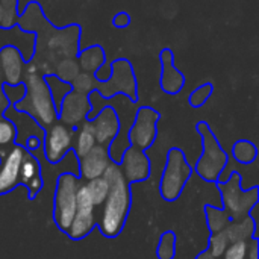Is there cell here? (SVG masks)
Instances as JSON below:
<instances>
[{
  "mask_svg": "<svg viewBox=\"0 0 259 259\" xmlns=\"http://www.w3.org/2000/svg\"><path fill=\"white\" fill-rule=\"evenodd\" d=\"M196 131L200 134L203 141V155L196 164V170L206 182H217L228 164V155L222 149L214 132L206 121H199Z\"/></svg>",
  "mask_w": 259,
  "mask_h": 259,
  "instance_id": "5b68a950",
  "label": "cell"
},
{
  "mask_svg": "<svg viewBox=\"0 0 259 259\" xmlns=\"http://www.w3.org/2000/svg\"><path fill=\"white\" fill-rule=\"evenodd\" d=\"M9 100L6 99L5 93H3V79H2V74H0V117L6 112V109L9 108Z\"/></svg>",
  "mask_w": 259,
  "mask_h": 259,
  "instance_id": "d590c367",
  "label": "cell"
},
{
  "mask_svg": "<svg viewBox=\"0 0 259 259\" xmlns=\"http://www.w3.org/2000/svg\"><path fill=\"white\" fill-rule=\"evenodd\" d=\"M87 190H88V194L94 203V206H102L108 193H109V184L108 181L105 179V176H100V178H96V179H91L88 181V184H85Z\"/></svg>",
  "mask_w": 259,
  "mask_h": 259,
  "instance_id": "cb8c5ba5",
  "label": "cell"
},
{
  "mask_svg": "<svg viewBox=\"0 0 259 259\" xmlns=\"http://www.w3.org/2000/svg\"><path fill=\"white\" fill-rule=\"evenodd\" d=\"M196 259H217V258H214V256L211 255V252H209V250H205V252H202V253H200V255H199Z\"/></svg>",
  "mask_w": 259,
  "mask_h": 259,
  "instance_id": "74e56055",
  "label": "cell"
},
{
  "mask_svg": "<svg viewBox=\"0 0 259 259\" xmlns=\"http://www.w3.org/2000/svg\"><path fill=\"white\" fill-rule=\"evenodd\" d=\"M205 212H206L208 226H209L212 235L217 234V232H220L222 229H225L228 226V223L231 222L229 215L223 209H219V208H214V206L206 205L205 206Z\"/></svg>",
  "mask_w": 259,
  "mask_h": 259,
  "instance_id": "83f0119b",
  "label": "cell"
},
{
  "mask_svg": "<svg viewBox=\"0 0 259 259\" xmlns=\"http://www.w3.org/2000/svg\"><path fill=\"white\" fill-rule=\"evenodd\" d=\"M193 173L191 165L187 162L181 149L173 147L168 150L167 164L164 168V175L161 178V196L167 202H175L184 191L185 184L188 182Z\"/></svg>",
  "mask_w": 259,
  "mask_h": 259,
  "instance_id": "ba28073f",
  "label": "cell"
},
{
  "mask_svg": "<svg viewBox=\"0 0 259 259\" xmlns=\"http://www.w3.org/2000/svg\"><path fill=\"white\" fill-rule=\"evenodd\" d=\"M120 170L127 181V184L132 182H143L150 176V161L146 155V150H141L138 147L129 146L121 158H120Z\"/></svg>",
  "mask_w": 259,
  "mask_h": 259,
  "instance_id": "2e32d148",
  "label": "cell"
},
{
  "mask_svg": "<svg viewBox=\"0 0 259 259\" xmlns=\"http://www.w3.org/2000/svg\"><path fill=\"white\" fill-rule=\"evenodd\" d=\"M20 185L26 187L29 193V200H33L44 185V181L41 176V165L38 159L27 150L24 152V156L20 165Z\"/></svg>",
  "mask_w": 259,
  "mask_h": 259,
  "instance_id": "d6986e66",
  "label": "cell"
},
{
  "mask_svg": "<svg viewBox=\"0 0 259 259\" xmlns=\"http://www.w3.org/2000/svg\"><path fill=\"white\" fill-rule=\"evenodd\" d=\"M15 27L24 33H35V52L29 62L42 76L53 74L58 62L68 58H77L80 52V26H53L46 17L42 6L35 0L29 2L20 12Z\"/></svg>",
  "mask_w": 259,
  "mask_h": 259,
  "instance_id": "6da1fadb",
  "label": "cell"
},
{
  "mask_svg": "<svg viewBox=\"0 0 259 259\" xmlns=\"http://www.w3.org/2000/svg\"><path fill=\"white\" fill-rule=\"evenodd\" d=\"M76 59H77L80 71L94 74L106 62V53L102 46L94 44L87 49H80Z\"/></svg>",
  "mask_w": 259,
  "mask_h": 259,
  "instance_id": "ffe728a7",
  "label": "cell"
},
{
  "mask_svg": "<svg viewBox=\"0 0 259 259\" xmlns=\"http://www.w3.org/2000/svg\"><path fill=\"white\" fill-rule=\"evenodd\" d=\"M112 26L117 29H126L131 26V15L127 12H118L112 18Z\"/></svg>",
  "mask_w": 259,
  "mask_h": 259,
  "instance_id": "d6a6232c",
  "label": "cell"
},
{
  "mask_svg": "<svg viewBox=\"0 0 259 259\" xmlns=\"http://www.w3.org/2000/svg\"><path fill=\"white\" fill-rule=\"evenodd\" d=\"M17 138H18V132H17L14 121L9 117L2 115L0 117V150H6L12 147L17 143Z\"/></svg>",
  "mask_w": 259,
  "mask_h": 259,
  "instance_id": "484cf974",
  "label": "cell"
},
{
  "mask_svg": "<svg viewBox=\"0 0 259 259\" xmlns=\"http://www.w3.org/2000/svg\"><path fill=\"white\" fill-rule=\"evenodd\" d=\"M79 161H80L79 171L85 181H91V179L103 176L105 170L111 164L108 147L99 146V144H96L87 155L79 158Z\"/></svg>",
  "mask_w": 259,
  "mask_h": 259,
  "instance_id": "ac0fdd59",
  "label": "cell"
},
{
  "mask_svg": "<svg viewBox=\"0 0 259 259\" xmlns=\"http://www.w3.org/2000/svg\"><path fill=\"white\" fill-rule=\"evenodd\" d=\"M76 129L62 124L61 121L53 123L44 131V153L50 164H58L70 150H73Z\"/></svg>",
  "mask_w": 259,
  "mask_h": 259,
  "instance_id": "8fae6325",
  "label": "cell"
},
{
  "mask_svg": "<svg viewBox=\"0 0 259 259\" xmlns=\"http://www.w3.org/2000/svg\"><path fill=\"white\" fill-rule=\"evenodd\" d=\"M80 184L73 173H62L58 178L53 202V219L58 229L67 234L77 206V190Z\"/></svg>",
  "mask_w": 259,
  "mask_h": 259,
  "instance_id": "52a82bcc",
  "label": "cell"
},
{
  "mask_svg": "<svg viewBox=\"0 0 259 259\" xmlns=\"http://www.w3.org/2000/svg\"><path fill=\"white\" fill-rule=\"evenodd\" d=\"M44 80L49 87V91L52 94V99H53V103L56 106V109L59 111V106H61V102L64 100V97L73 90L71 88V83L68 82H64L61 80L58 76L55 74H46L44 76Z\"/></svg>",
  "mask_w": 259,
  "mask_h": 259,
  "instance_id": "603a6c76",
  "label": "cell"
},
{
  "mask_svg": "<svg viewBox=\"0 0 259 259\" xmlns=\"http://www.w3.org/2000/svg\"><path fill=\"white\" fill-rule=\"evenodd\" d=\"M232 155L240 164H252L256 159L258 149L252 141L240 140L232 147Z\"/></svg>",
  "mask_w": 259,
  "mask_h": 259,
  "instance_id": "d4e9b609",
  "label": "cell"
},
{
  "mask_svg": "<svg viewBox=\"0 0 259 259\" xmlns=\"http://www.w3.org/2000/svg\"><path fill=\"white\" fill-rule=\"evenodd\" d=\"M212 93H214V85H212L211 82H206V83L197 87V88L190 94L188 103H190L193 108H200V106H203V105L208 102V99L212 96Z\"/></svg>",
  "mask_w": 259,
  "mask_h": 259,
  "instance_id": "f546056e",
  "label": "cell"
},
{
  "mask_svg": "<svg viewBox=\"0 0 259 259\" xmlns=\"http://www.w3.org/2000/svg\"><path fill=\"white\" fill-rule=\"evenodd\" d=\"M158 259H173L176 255V234L173 231H167L161 235L158 250Z\"/></svg>",
  "mask_w": 259,
  "mask_h": 259,
  "instance_id": "f1b7e54d",
  "label": "cell"
},
{
  "mask_svg": "<svg viewBox=\"0 0 259 259\" xmlns=\"http://www.w3.org/2000/svg\"><path fill=\"white\" fill-rule=\"evenodd\" d=\"M79 73H80V68H79V64H77V59L76 58L62 59L61 62L56 64V67L53 70V74L55 76H58L61 80L68 82V83H71Z\"/></svg>",
  "mask_w": 259,
  "mask_h": 259,
  "instance_id": "4316f807",
  "label": "cell"
},
{
  "mask_svg": "<svg viewBox=\"0 0 259 259\" xmlns=\"http://www.w3.org/2000/svg\"><path fill=\"white\" fill-rule=\"evenodd\" d=\"M93 90L97 91L103 99H114L115 96L123 94L131 102H137L138 100L137 77L131 61L126 58H118L112 61L111 76L103 82L94 79Z\"/></svg>",
  "mask_w": 259,
  "mask_h": 259,
  "instance_id": "277c9868",
  "label": "cell"
},
{
  "mask_svg": "<svg viewBox=\"0 0 259 259\" xmlns=\"http://www.w3.org/2000/svg\"><path fill=\"white\" fill-rule=\"evenodd\" d=\"M159 112L150 106H141L134 118V123L127 132V141L131 146L141 150H147L158 137V120Z\"/></svg>",
  "mask_w": 259,
  "mask_h": 259,
  "instance_id": "9c48e42d",
  "label": "cell"
},
{
  "mask_svg": "<svg viewBox=\"0 0 259 259\" xmlns=\"http://www.w3.org/2000/svg\"><path fill=\"white\" fill-rule=\"evenodd\" d=\"M27 68V61L18 47L6 44L0 49V74L3 83L18 85L23 82Z\"/></svg>",
  "mask_w": 259,
  "mask_h": 259,
  "instance_id": "9a60e30c",
  "label": "cell"
},
{
  "mask_svg": "<svg viewBox=\"0 0 259 259\" xmlns=\"http://www.w3.org/2000/svg\"><path fill=\"white\" fill-rule=\"evenodd\" d=\"M109 76H111V64H108V62H105V64L94 73V77H96V80H99V82L106 80Z\"/></svg>",
  "mask_w": 259,
  "mask_h": 259,
  "instance_id": "e575fe53",
  "label": "cell"
},
{
  "mask_svg": "<svg viewBox=\"0 0 259 259\" xmlns=\"http://www.w3.org/2000/svg\"><path fill=\"white\" fill-rule=\"evenodd\" d=\"M24 91H26V88H24V83H23V82L18 83V85H8V83H3V93H5L6 99L9 100V105H14V103H17L18 100H21L23 96H24Z\"/></svg>",
  "mask_w": 259,
  "mask_h": 259,
  "instance_id": "1f68e13d",
  "label": "cell"
},
{
  "mask_svg": "<svg viewBox=\"0 0 259 259\" xmlns=\"http://www.w3.org/2000/svg\"><path fill=\"white\" fill-rule=\"evenodd\" d=\"M18 15V0H0V29H14Z\"/></svg>",
  "mask_w": 259,
  "mask_h": 259,
  "instance_id": "7402d4cb",
  "label": "cell"
},
{
  "mask_svg": "<svg viewBox=\"0 0 259 259\" xmlns=\"http://www.w3.org/2000/svg\"><path fill=\"white\" fill-rule=\"evenodd\" d=\"M24 83V96L17 103L11 105L14 111L27 114L30 118L36 121L44 131L58 121V109L53 103L49 87L44 80V76L38 73V70L27 62V68L23 77Z\"/></svg>",
  "mask_w": 259,
  "mask_h": 259,
  "instance_id": "3957f363",
  "label": "cell"
},
{
  "mask_svg": "<svg viewBox=\"0 0 259 259\" xmlns=\"http://www.w3.org/2000/svg\"><path fill=\"white\" fill-rule=\"evenodd\" d=\"M103 176L109 184V193L103 202V209L97 226L106 238H117L121 234L129 215L132 203L131 184L124 179L120 165L114 162L108 165Z\"/></svg>",
  "mask_w": 259,
  "mask_h": 259,
  "instance_id": "7a4b0ae2",
  "label": "cell"
},
{
  "mask_svg": "<svg viewBox=\"0 0 259 259\" xmlns=\"http://www.w3.org/2000/svg\"><path fill=\"white\" fill-rule=\"evenodd\" d=\"M41 141H42V138L38 137V135H27V137H26V143L21 144V146H23L27 152H32V150H36V149L41 146Z\"/></svg>",
  "mask_w": 259,
  "mask_h": 259,
  "instance_id": "836d02e7",
  "label": "cell"
},
{
  "mask_svg": "<svg viewBox=\"0 0 259 259\" xmlns=\"http://www.w3.org/2000/svg\"><path fill=\"white\" fill-rule=\"evenodd\" d=\"M90 121H91V126L94 131L96 143L99 146H105V147H108L118 137L120 129H121L120 117H118L115 108L111 105H105L97 112V115Z\"/></svg>",
  "mask_w": 259,
  "mask_h": 259,
  "instance_id": "5bb4252c",
  "label": "cell"
},
{
  "mask_svg": "<svg viewBox=\"0 0 259 259\" xmlns=\"http://www.w3.org/2000/svg\"><path fill=\"white\" fill-rule=\"evenodd\" d=\"M26 149L15 143L6 150H0V196L11 193L20 185V165Z\"/></svg>",
  "mask_w": 259,
  "mask_h": 259,
  "instance_id": "7c38bea8",
  "label": "cell"
},
{
  "mask_svg": "<svg viewBox=\"0 0 259 259\" xmlns=\"http://www.w3.org/2000/svg\"><path fill=\"white\" fill-rule=\"evenodd\" d=\"M247 250H249V241L240 240L229 244L219 259H247Z\"/></svg>",
  "mask_w": 259,
  "mask_h": 259,
  "instance_id": "4dcf8cb0",
  "label": "cell"
},
{
  "mask_svg": "<svg viewBox=\"0 0 259 259\" xmlns=\"http://www.w3.org/2000/svg\"><path fill=\"white\" fill-rule=\"evenodd\" d=\"M76 132H77V138H76V143H73V152L76 158H82L97 144L91 121L88 120L83 121L79 127H76Z\"/></svg>",
  "mask_w": 259,
  "mask_h": 259,
  "instance_id": "44dd1931",
  "label": "cell"
},
{
  "mask_svg": "<svg viewBox=\"0 0 259 259\" xmlns=\"http://www.w3.org/2000/svg\"><path fill=\"white\" fill-rule=\"evenodd\" d=\"M159 62H161V77H159L161 90L170 96L179 94L185 85V76L175 65V55L171 49L165 47L159 52Z\"/></svg>",
  "mask_w": 259,
  "mask_h": 259,
  "instance_id": "e0dca14e",
  "label": "cell"
},
{
  "mask_svg": "<svg viewBox=\"0 0 259 259\" xmlns=\"http://www.w3.org/2000/svg\"><path fill=\"white\" fill-rule=\"evenodd\" d=\"M90 112H91V103L88 96L71 90L61 102L58 111V121L76 129L83 121H87Z\"/></svg>",
  "mask_w": 259,
  "mask_h": 259,
  "instance_id": "4fadbf2b",
  "label": "cell"
},
{
  "mask_svg": "<svg viewBox=\"0 0 259 259\" xmlns=\"http://www.w3.org/2000/svg\"><path fill=\"white\" fill-rule=\"evenodd\" d=\"M217 187L223 196L225 212L229 215V219H234L235 222L247 219L252 208H255L258 203V187L241 193V176L237 171H232L225 184L217 182Z\"/></svg>",
  "mask_w": 259,
  "mask_h": 259,
  "instance_id": "8992f818",
  "label": "cell"
},
{
  "mask_svg": "<svg viewBox=\"0 0 259 259\" xmlns=\"http://www.w3.org/2000/svg\"><path fill=\"white\" fill-rule=\"evenodd\" d=\"M247 259H258V238H252V246L247 250Z\"/></svg>",
  "mask_w": 259,
  "mask_h": 259,
  "instance_id": "8d00e7d4",
  "label": "cell"
},
{
  "mask_svg": "<svg viewBox=\"0 0 259 259\" xmlns=\"http://www.w3.org/2000/svg\"><path fill=\"white\" fill-rule=\"evenodd\" d=\"M96 206L88 194V190L83 185L79 187L77 190V206H76V214L73 217V222L67 231V235L70 240L79 241L88 237L93 229L97 225L96 220Z\"/></svg>",
  "mask_w": 259,
  "mask_h": 259,
  "instance_id": "30bf717a",
  "label": "cell"
}]
</instances>
